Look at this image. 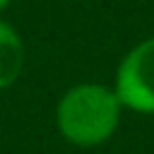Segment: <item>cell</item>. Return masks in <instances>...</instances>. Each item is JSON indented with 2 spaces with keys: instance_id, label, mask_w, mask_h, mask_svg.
<instances>
[{
  "instance_id": "obj_1",
  "label": "cell",
  "mask_w": 154,
  "mask_h": 154,
  "mask_svg": "<svg viewBox=\"0 0 154 154\" xmlns=\"http://www.w3.org/2000/svg\"><path fill=\"white\" fill-rule=\"evenodd\" d=\"M120 108L123 103L113 89L103 84H77L63 94L55 120L67 142L77 147H94L116 132Z\"/></svg>"
},
{
  "instance_id": "obj_2",
  "label": "cell",
  "mask_w": 154,
  "mask_h": 154,
  "mask_svg": "<svg viewBox=\"0 0 154 154\" xmlns=\"http://www.w3.org/2000/svg\"><path fill=\"white\" fill-rule=\"evenodd\" d=\"M113 91L125 108L154 113V36L137 43L123 58Z\"/></svg>"
},
{
  "instance_id": "obj_4",
  "label": "cell",
  "mask_w": 154,
  "mask_h": 154,
  "mask_svg": "<svg viewBox=\"0 0 154 154\" xmlns=\"http://www.w3.org/2000/svg\"><path fill=\"white\" fill-rule=\"evenodd\" d=\"M7 5H10V0H0V10H5Z\"/></svg>"
},
{
  "instance_id": "obj_3",
  "label": "cell",
  "mask_w": 154,
  "mask_h": 154,
  "mask_svg": "<svg viewBox=\"0 0 154 154\" xmlns=\"http://www.w3.org/2000/svg\"><path fill=\"white\" fill-rule=\"evenodd\" d=\"M24 67V46L19 34L7 24L0 22V89L17 82Z\"/></svg>"
}]
</instances>
